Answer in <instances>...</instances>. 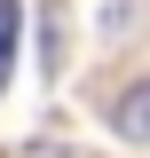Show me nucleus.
I'll return each mask as SVG.
<instances>
[{"label":"nucleus","instance_id":"f03ea898","mask_svg":"<svg viewBox=\"0 0 150 158\" xmlns=\"http://www.w3.org/2000/svg\"><path fill=\"white\" fill-rule=\"evenodd\" d=\"M16 0H0V87H8V63H16Z\"/></svg>","mask_w":150,"mask_h":158},{"label":"nucleus","instance_id":"f257e3e1","mask_svg":"<svg viewBox=\"0 0 150 158\" xmlns=\"http://www.w3.org/2000/svg\"><path fill=\"white\" fill-rule=\"evenodd\" d=\"M111 135H119V142H134V150H150V79H134L127 95L111 103Z\"/></svg>","mask_w":150,"mask_h":158}]
</instances>
